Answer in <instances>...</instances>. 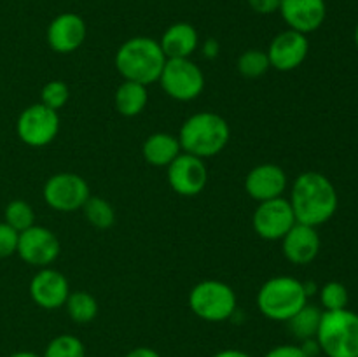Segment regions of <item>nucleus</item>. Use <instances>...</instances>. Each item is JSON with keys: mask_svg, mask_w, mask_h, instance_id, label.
I'll use <instances>...</instances> for the list:
<instances>
[{"mask_svg": "<svg viewBox=\"0 0 358 357\" xmlns=\"http://www.w3.org/2000/svg\"><path fill=\"white\" fill-rule=\"evenodd\" d=\"M317 343L327 357H358V314L348 308L324 312Z\"/></svg>", "mask_w": 358, "mask_h": 357, "instance_id": "39448f33", "label": "nucleus"}, {"mask_svg": "<svg viewBox=\"0 0 358 357\" xmlns=\"http://www.w3.org/2000/svg\"><path fill=\"white\" fill-rule=\"evenodd\" d=\"M236 294L233 287L220 280H203L189 293L192 314L206 322H224L236 312Z\"/></svg>", "mask_w": 358, "mask_h": 357, "instance_id": "423d86ee", "label": "nucleus"}, {"mask_svg": "<svg viewBox=\"0 0 358 357\" xmlns=\"http://www.w3.org/2000/svg\"><path fill=\"white\" fill-rule=\"evenodd\" d=\"M161 49H163L166 59L171 58H191L192 52L199 46L198 30L191 23L178 21V23L170 24L164 30L163 37L159 41Z\"/></svg>", "mask_w": 358, "mask_h": 357, "instance_id": "6ab92c4d", "label": "nucleus"}, {"mask_svg": "<svg viewBox=\"0 0 358 357\" xmlns=\"http://www.w3.org/2000/svg\"><path fill=\"white\" fill-rule=\"evenodd\" d=\"M306 303L308 294L304 282L289 275L266 280L257 293L259 312L271 321L287 322Z\"/></svg>", "mask_w": 358, "mask_h": 357, "instance_id": "20e7f679", "label": "nucleus"}, {"mask_svg": "<svg viewBox=\"0 0 358 357\" xmlns=\"http://www.w3.org/2000/svg\"><path fill=\"white\" fill-rule=\"evenodd\" d=\"M289 202L297 223L313 227L331 220L339 205L334 184L320 172L301 174L294 181Z\"/></svg>", "mask_w": 358, "mask_h": 357, "instance_id": "f257e3e1", "label": "nucleus"}, {"mask_svg": "<svg viewBox=\"0 0 358 357\" xmlns=\"http://www.w3.org/2000/svg\"><path fill=\"white\" fill-rule=\"evenodd\" d=\"M157 83L173 100L191 102L205 90V74L191 58H171L164 63Z\"/></svg>", "mask_w": 358, "mask_h": 357, "instance_id": "0eeeda50", "label": "nucleus"}, {"mask_svg": "<svg viewBox=\"0 0 358 357\" xmlns=\"http://www.w3.org/2000/svg\"><path fill=\"white\" fill-rule=\"evenodd\" d=\"M264 357H308L306 352L301 349V345H278L269 350Z\"/></svg>", "mask_w": 358, "mask_h": 357, "instance_id": "7c9ffc66", "label": "nucleus"}, {"mask_svg": "<svg viewBox=\"0 0 358 357\" xmlns=\"http://www.w3.org/2000/svg\"><path fill=\"white\" fill-rule=\"evenodd\" d=\"M271 69L268 52L261 49H248L238 58V72L247 79H257Z\"/></svg>", "mask_w": 358, "mask_h": 357, "instance_id": "393cba45", "label": "nucleus"}, {"mask_svg": "<svg viewBox=\"0 0 358 357\" xmlns=\"http://www.w3.org/2000/svg\"><path fill=\"white\" fill-rule=\"evenodd\" d=\"M16 132L21 142L30 147H44L56 139L59 132V115L42 104L24 108L16 122Z\"/></svg>", "mask_w": 358, "mask_h": 357, "instance_id": "1a4fd4ad", "label": "nucleus"}, {"mask_svg": "<svg viewBox=\"0 0 358 357\" xmlns=\"http://www.w3.org/2000/svg\"><path fill=\"white\" fill-rule=\"evenodd\" d=\"M124 357H161L159 352H156L150 346H136V349L129 350Z\"/></svg>", "mask_w": 358, "mask_h": 357, "instance_id": "72a5a7b5", "label": "nucleus"}, {"mask_svg": "<svg viewBox=\"0 0 358 357\" xmlns=\"http://www.w3.org/2000/svg\"><path fill=\"white\" fill-rule=\"evenodd\" d=\"M66 312L76 324H90L98 315V301L87 290H70L66 298Z\"/></svg>", "mask_w": 358, "mask_h": 357, "instance_id": "5701e85b", "label": "nucleus"}, {"mask_svg": "<svg viewBox=\"0 0 358 357\" xmlns=\"http://www.w3.org/2000/svg\"><path fill=\"white\" fill-rule=\"evenodd\" d=\"M87 223L98 230H108L115 223L114 206L100 196H90L83 206Z\"/></svg>", "mask_w": 358, "mask_h": 357, "instance_id": "b1692460", "label": "nucleus"}, {"mask_svg": "<svg viewBox=\"0 0 358 357\" xmlns=\"http://www.w3.org/2000/svg\"><path fill=\"white\" fill-rule=\"evenodd\" d=\"M278 13L290 30L308 35L324 24L327 4L325 0H282Z\"/></svg>", "mask_w": 358, "mask_h": 357, "instance_id": "2eb2a0df", "label": "nucleus"}, {"mask_svg": "<svg viewBox=\"0 0 358 357\" xmlns=\"http://www.w3.org/2000/svg\"><path fill=\"white\" fill-rule=\"evenodd\" d=\"M355 44H357V48H358V23H357V27H355Z\"/></svg>", "mask_w": 358, "mask_h": 357, "instance_id": "e433bc0d", "label": "nucleus"}, {"mask_svg": "<svg viewBox=\"0 0 358 357\" xmlns=\"http://www.w3.org/2000/svg\"><path fill=\"white\" fill-rule=\"evenodd\" d=\"M282 251L292 265H310L320 252V237L317 227L296 223L282 238Z\"/></svg>", "mask_w": 358, "mask_h": 357, "instance_id": "a211bd4d", "label": "nucleus"}, {"mask_svg": "<svg viewBox=\"0 0 358 357\" xmlns=\"http://www.w3.org/2000/svg\"><path fill=\"white\" fill-rule=\"evenodd\" d=\"M166 170L171 189L180 196L199 195L208 182V168L205 161L187 153L178 154Z\"/></svg>", "mask_w": 358, "mask_h": 357, "instance_id": "f8f14e48", "label": "nucleus"}, {"mask_svg": "<svg viewBox=\"0 0 358 357\" xmlns=\"http://www.w3.org/2000/svg\"><path fill=\"white\" fill-rule=\"evenodd\" d=\"M59 248L62 245H59L58 237L49 227L34 224L20 233L16 254L30 266L45 268L56 261Z\"/></svg>", "mask_w": 358, "mask_h": 357, "instance_id": "9b49d317", "label": "nucleus"}, {"mask_svg": "<svg viewBox=\"0 0 358 357\" xmlns=\"http://www.w3.org/2000/svg\"><path fill=\"white\" fill-rule=\"evenodd\" d=\"M212 357H252L250 354L243 352V350H238V349H224L220 352L213 354Z\"/></svg>", "mask_w": 358, "mask_h": 357, "instance_id": "f704fd0d", "label": "nucleus"}, {"mask_svg": "<svg viewBox=\"0 0 358 357\" xmlns=\"http://www.w3.org/2000/svg\"><path fill=\"white\" fill-rule=\"evenodd\" d=\"M348 289L341 282H327L320 289V303L324 307V312L343 310L348 307Z\"/></svg>", "mask_w": 358, "mask_h": 357, "instance_id": "cd10ccee", "label": "nucleus"}, {"mask_svg": "<svg viewBox=\"0 0 358 357\" xmlns=\"http://www.w3.org/2000/svg\"><path fill=\"white\" fill-rule=\"evenodd\" d=\"M70 294L66 276L55 268H41L30 280V296L37 307L44 310H58L65 307Z\"/></svg>", "mask_w": 358, "mask_h": 357, "instance_id": "ddd939ff", "label": "nucleus"}, {"mask_svg": "<svg viewBox=\"0 0 358 357\" xmlns=\"http://www.w3.org/2000/svg\"><path fill=\"white\" fill-rule=\"evenodd\" d=\"M231 130L226 119L215 112H198L185 119L178 133L182 153L201 160L222 153L229 142Z\"/></svg>", "mask_w": 358, "mask_h": 357, "instance_id": "7ed1b4c3", "label": "nucleus"}, {"mask_svg": "<svg viewBox=\"0 0 358 357\" xmlns=\"http://www.w3.org/2000/svg\"><path fill=\"white\" fill-rule=\"evenodd\" d=\"M296 223L297 220L294 216L292 205L283 196L259 203L254 212V219H252L255 233L262 240L271 241L282 240Z\"/></svg>", "mask_w": 358, "mask_h": 357, "instance_id": "9d476101", "label": "nucleus"}, {"mask_svg": "<svg viewBox=\"0 0 358 357\" xmlns=\"http://www.w3.org/2000/svg\"><path fill=\"white\" fill-rule=\"evenodd\" d=\"M86 23L79 14L63 13L49 23L45 38L52 51L59 55H69L83 46V42L86 41Z\"/></svg>", "mask_w": 358, "mask_h": 357, "instance_id": "dca6fc26", "label": "nucleus"}, {"mask_svg": "<svg viewBox=\"0 0 358 357\" xmlns=\"http://www.w3.org/2000/svg\"><path fill=\"white\" fill-rule=\"evenodd\" d=\"M142 153L147 163L161 168L168 167L182 153V147L180 142H178V136L159 132L147 136V140L143 142Z\"/></svg>", "mask_w": 358, "mask_h": 357, "instance_id": "aec40b11", "label": "nucleus"}, {"mask_svg": "<svg viewBox=\"0 0 358 357\" xmlns=\"http://www.w3.org/2000/svg\"><path fill=\"white\" fill-rule=\"evenodd\" d=\"M287 184L285 170L275 163L257 164L245 177V191L259 203L283 196Z\"/></svg>", "mask_w": 358, "mask_h": 357, "instance_id": "f3484780", "label": "nucleus"}, {"mask_svg": "<svg viewBox=\"0 0 358 357\" xmlns=\"http://www.w3.org/2000/svg\"><path fill=\"white\" fill-rule=\"evenodd\" d=\"M266 52H268L273 69L280 70V72H290L303 65V62L306 59L308 52H310V41L304 34L289 28L273 38Z\"/></svg>", "mask_w": 358, "mask_h": 357, "instance_id": "4468645a", "label": "nucleus"}, {"mask_svg": "<svg viewBox=\"0 0 358 357\" xmlns=\"http://www.w3.org/2000/svg\"><path fill=\"white\" fill-rule=\"evenodd\" d=\"M219 51H220V46L215 38H208V41L203 44V55H205V58H208V59L217 58Z\"/></svg>", "mask_w": 358, "mask_h": 357, "instance_id": "473e14b6", "label": "nucleus"}, {"mask_svg": "<svg viewBox=\"0 0 358 357\" xmlns=\"http://www.w3.org/2000/svg\"><path fill=\"white\" fill-rule=\"evenodd\" d=\"M69 98L70 90L63 80H49V83H45L44 88H42L41 104L56 112L69 102Z\"/></svg>", "mask_w": 358, "mask_h": 357, "instance_id": "c85d7f7f", "label": "nucleus"}, {"mask_svg": "<svg viewBox=\"0 0 358 357\" xmlns=\"http://www.w3.org/2000/svg\"><path fill=\"white\" fill-rule=\"evenodd\" d=\"M282 0H248V6L257 14H273L280 9Z\"/></svg>", "mask_w": 358, "mask_h": 357, "instance_id": "2f4dec72", "label": "nucleus"}, {"mask_svg": "<svg viewBox=\"0 0 358 357\" xmlns=\"http://www.w3.org/2000/svg\"><path fill=\"white\" fill-rule=\"evenodd\" d=\"M7 357H42V356H38V354L35 352H30V350H20V352H13Z\"/></svg>", "mask_w": 358, "mask_h": 357, "instance_id": "c9c22d12", "label": "nucleus"}, {"mask_svg": "<svg viewBox=\"0 0 358 357\" xmlns=\"http://www.w3.org/2000/svg\"><path fill=\"white\" fill-rule=\"evenodd\" d=\"M149 102V93H147L145 84L135 83V80H124L115 91V108L119 114L126 118H135Z\"/></svg>", "mask_w": 358, "mask_h": 357, "instance_id": "412c9836", "label": "nucleus"}, {"mask_svg": "<svg viewBox=\"0 0 358 357\" xmlns=\"http://www.w3.org/2000/svg\"><path fill=\"white\" fill-rule=\"evenodd\" d=\"M42 357H86V346L77 336L58 335L48 343Z\"/></svg>", "mask_w": 358, "mask_h": 357, "instance_id": "bb28decb", "label": "nucleus"}, {"mask_svg": "<svg viewBox=\"0 0 358 357\" xmlns=\"http://www.w3.org/2000/svg\"><path fill=\"white\" fill-rule=\"evenodd\" d=\"M166 63L159 41L150 37H131L119 46L115 52V69L124 80L140 84L157 83Z\"/></svg>", "mask_w": 358, "mask_h": 357, "instance_id": "f03ea898", "label": "nucleus"}, {"mask_svg": "<svg viewBox=\"0 0 358 357\" xmlns=\"http://www.w3.org/2000/svg\"><path fill=\"white\" fill-rule=\"evenodd\" d=\"M20 233L7 223H0V259L16 254Z\"/></svg>", "mask_w": 358, "mask_h": 357, "instance_id": "c756f323", "label": "nucleus"}, {"mask_svg": "<svg viewBox=\"0 0 358 357\" xmlns=\"http://www.w3.org/2000/svg\"><path fill=\"white\" fill-rule=\"evenodd\" d=\"M3 223L9 224L10 227L21 233L35 224V212L31 205L24 200H13L7 203L6 212H3Z\"/></svg>", "mask_w": 358, "mask_h": 357, "instance_id": "a878e982", "label": "nucleus"}, {"mask_svg": "<svg viewBox=\"0 0 358 357\" xmlns=\"http://www.w3.org/2000/svg\"><path fill=\"white\" fill-rule=\"evenodd\" d=\"M322 314H324V312H322L320 308L315 307V304L306 303L292 318L287 321L290 332H292L297 340H301V342L317 338Z\"/></svg>", "mask_w": 358, "mask_h": 357, "instance_id": "4be33fe9", "label": "nucleus"}, {"mask_svg": "<svg viewBox=\"0 0 358 357\" xmlns=\"http://www.w3.org/2000/svg\"><path fill=\"white\" fill-rule=\"evenodd\" d=\"M44 202L58 212H76L91 196L86 178L72 172H62L49 177L44 184Z\"/></svg>", "mask_w": 358, "mask_h": 357, "instance_id": "6e6552de", "label": "nucleus"}]
</instances>
